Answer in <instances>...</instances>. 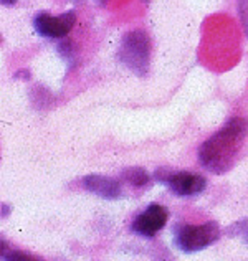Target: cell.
<instances>
[{
	"label": "cell",
	"instance_id": "1",
	"mask_svg": "<svg viewBox=\"0 0 248 261\" xmlns=\"http://www.w3.org/2000/svg\"><path fill=\"white\" fill-rule=\"evenodd\" d=\"M248 136V121L232 118L199 149V162L212 174L222 175L235 166Z\"/></svg>",
	"mask_w": 248,
	"mask_h": 261
},
{
	"label": "cell",
	"instance_id": "2",
	"mask_svg": "<svg viewBox=\"0 0 248 261\" xmlns=\"http://www.w3.org/2000/svg\"><path fill=\"white\" fill-rule=\"evenodd\" d=\"M119 60L133 73L144 76L149 71V60H151V38L146 32L133 30L124 35L119 53Z\"/></svg>",
	"mask_w": 248,
	"mask_h": 261
},
{
	"label": "cell",
	"instance_id": "3",
	"mask_svg": "<svg viewBox=\"0 0 248 261\" xmlns=\"http://www.w3.org/2000/svg\"><path fill=\"white\" fill-rule=\"evenodd\" d=\"M220 238V226L215 222L202 225H177L174 230V242L184 253H195L210 246Z\"/></svg>",
	"mask_w": 248,
	"mask_h": 261
},
{
	"label": "cell",
	"instance_id": "4",
	"mask_svg": "<svg viewBox=\"0 0 248 261\" xmlns=\"http://www.w3.org/2000/svg\"><path fill=\"white\" fill-rule=\"evenodd\" d=\"M167 218H169V212L165 207L157 203L149 205L146 210L141 212L136 217V220L133 222V230L142 237L151 238L164 228L165 223H167Z\"/></svg>",
	"mask_w": 248,
	"mask_h": 261
},
{
	"label": "cell",
	"instance_id": "5",
	"mask_svg": "<svg viewBox=\"0 0 248 261\" xmlns=\"http://www.w3.org/2000/svg\"><path fill=\"white\" fill-rule=\"evenodd\" d=\"M172 194L179 197H192L205 190L207 180L205 177L192 172H172L169 180L165 182Z\"/></svg>",
	"mask_w": 248,
	"mask_h": 261
},
{
	"label": "cell",
	"instance_id": "6",
	"mask_svg": "<svg viewBox=\"0 0 248 261\" xmlns=\"http://www.w3.org/2000/svg\"><path fill=\"white\" fill-rule=\"evenodd\" d=\"M83 187L88 192L98 195L106 200H116L122 195L121 184L116 178L100 175V174H89L86 177H83Z\"/></svg>",
	"mask_w": 248,
	"mask_h": 261
},
{
	"label": "cell",
	"instance_id": "7",
	"mask_svg": "<svg viewBox=\"0 0 248 261\" xmlns=\"http://www.w3.org/2000/svg\"><path fill=\"white\" fill-rule=\"evenodd\" d=\"M77 23V15L75 12H65L61 15L55 17V38H61L68 35Z\"/></svg>",
	"mask_w": 248,
	"mask_h": 261
},
{
	"label": "cell",
	"instance_id": "8",
	"mask_svg": "<svg viewBox=\"0 0 248 261\" xmlns=\"http://www.w3.org/2000/svg\"><path fill=\"white\" fill-rule=\"evenodd\" d=\"M33 27L38 32V35L55 38V17H52L50 13H38L33 20Z\"/></svg>",
	"mask_w": 248,
	"mask_h": 261
},
{
	"label": "cell",
	"instance_id": "9",
	"mask_svg": "<svg viewBox=\"0 0 248 261\" xmlns=\"http://www.w3.org/2000/svg\"><path fill=\"white\" fill-rule=\"evenodd\" d=\"M122 178L128 184L134 185V187H144V185L149 184V174L144 170L142 167H129L122 170Z\"/></svg>",
	"mask_w": 248,
	"mask_h": 261
},
{
	"label": "cell",
	"instance_id": "10",
	"mask_svg": "<svg viewBox=\"0 0 248 261\" xmlns=\"http://www.w3.org/2000/svg\"><path fill=\"white\" fill-rule=\"evenodd\" d=\"M232 235H235V237H240L243 240V242L248 245V218L245 220H240V222H237L235 225H232Z\"/></svg>",
	"mask_w": 248,
	"mask_h": 261
},
{
	"label": "cell",
	"instance_id": "11",
	"mask_svg": "<svg viewBox=\"0 0 248 261\" xmlns=\"http://www.w3.org/2000/svg\"><path fill=\"white\" fill-rule=\"evenodd\" d=\"M4 261H40V259L25 251H5Z\"/></svg>",
	"mask_w": 248,
	"mask_h": 261
},
{
	"label": "cell",
	"instance_id": "12",
	"mask_svg": "<svg viewBox=\"0 0 248 261\" xmlns=\"http://www.w3.org/2000/svg\"><path fill=\"white\" fill-rule=\"evenodd\" d=\"M238 17L245 35L248 37V0H238Z\"/></svg>",
	"mask_w": 248,
	"mask_h": 261
},
{
	"label": "cell",
	"instance_id": "13",
	"mask_svg": "<svg viewBox=\"0 0 248 261\" xmlns=\"http://www.w3.org/2000/svg\"><path fill=\"white\" fill-rule=\"evenodd\" d=\"M15 4H17V0H2V5H5V7H12Z\"/></svg>",
	"mask_w": 248,
	"mask_h": 261
},
{
	"label": "cell",
	"instance_id": "14",
	"mask_svg": "<svg viewBox=\"0 0 248 261\" xmlns=\"http://www.w3.org/2000/svg\"><path fill=\"white\" fill-rule=\"evenodd\" d=\"M7 214H9V207H7V205H2V215L5 217Z\"/></svg>",
	"mask_w": 248,
	"mask_h": 261
},
{
	"label": "cell",
	"instance_id": "15",
	"mask_svg": "<svg viewBox=\"0 0 248 261\" xmlns=\"http://www.w3.org/2000/svg\"><path fill=\"white\" fill-rule=\"evenodd\" d=\"M144 2H149V0H144Z\"/></svg>",
	"mask_w": 248,
	"mask_h": 261
},
{
	"label": "cell",
	"instance_id": "16",
	"mask_svg": "<svg viewBox=\"0 0 248 261\" xmlns=\"http://www.w3.org/2000/svg\"><path fill=\"white\" fill-rule=\"evenodd\" d=\"M161 261H165V259H161Z\"/></svg>",
	"mask_w": 248,
	"mask_h": 261
}]
</instances>
